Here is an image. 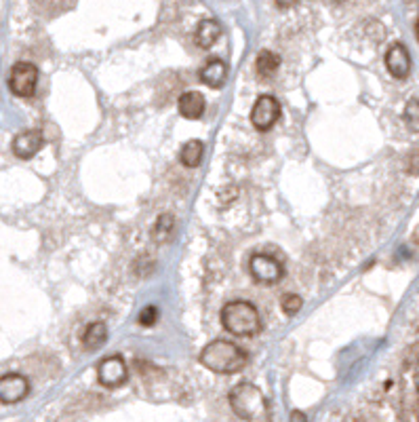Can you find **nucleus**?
Here are the masks:
<instances>
[{
  "label": "nucleus",
  "instance_id": "1",
  "mask_svg": "<svg viewBox=\"0 0 419 422\" xmlns=\"http://www.w3.org/2000/svg\"><path fill=\"white\" fill-rule=\"evenodd\" d=\"M247 361L249 355L230 340L208 342L200 353V364L215 374H236L247 366Z\"/></svg>",
  "mask_w": 419,
  "mask_h": 422
},
{
  "label": "nucleus",
  "instance_id": "2",
  "mask_svg": "<svg viewBox=\"0 0 419 422\" xmlns=\"http://www.w3.org/2000/svg\"><path fill=\"white\" fill-rule=\"evenodd\" d=\"M230 405L247 422H263L268 418V399L251 382H240L230 391Z\"/></svg>",
  "mask_w": 419,
  "mask_h": 422
},
{
  "label": "nucleus",
  "instance_id": "3",
  "mask_svg": "<svg viewBox=\"0 0 419 422\" xmlns=\"http://www.w3.org/2000/svg\"><path fill=\"white\" fill-rule=\"evenodd\" d=\"M222 325L234 336H255L261 329V317L251 302L232 300L222 308Z\"/></svg>",
  "mask_w": 419,
  "mask_h": 422
},
{
  "label": "nucleus",
  "instance_id": "4",
  "mask_svg": "<svg viewBox=\"0 0 419 422\" xmlns=\"http://www.w3.org/2000/svg\"><path fill=\"white\" fill-rule=\"evenodd\" d=\"M38 83V68L30 61H19L9 72V89L17 97H30Z\"/></svg>",
  "mask_w": 419,
  "mask_h": 422
},
{
  "label": "nucleus",
  "instance_id": "5",
  "mask_svg": "<svg viewBox=\"0 0 419 422\" xmlns=\"http://www.w3.org/2000/svg\"><path fill=\"white\" fill-rule=\"evenodd\" d=\"M249 272L251 276L257 281V283H263V286H274L278 281L283 279V266L276 258L268 256V253H255L251 256V262H249Z\"/></svg>",
  "mask_w": 419,
  "mask_h": 422
},
{
  "label": "nucleus",
  "instance_id": "6",
  "mask_svg": "<svg viewBox=\"0 0 419 422\" xmlns=\"http://www.w3.org/2000/svg\"><path fill=\"white\" fill-rule=\"evenodd\" d=\"M281 118V104L272 95H259L253 110H251V123L259 131H268Z\"/></svg>",
  "mask_w": 419,
  "mask_h": 422
},
{
  "label": "nucleus",
  "instance_id": "7",
  "mask_svg": "<svg viewBox=\"0 0 419 422\" xmlns=\"http://www.w3.org/2000/svg\"><path fill=\"white\" fill-rule=\"evenodd\" d=\"M126 364L122 357L118 355H112V357H106L99 366H97V380L99 384H104L106 389H116L120 384L126 382Z\"/></svg>",
  "mask_w": 419,
  "mask_h": 422
},
{
  "label": "nucleus",
  "instance_id": "8",
  "mask_svg": "<svg viewBox=\"0 0 419 422\" xmlns=\"http://www.w3.org/2000/svg\"><path fill=\"white\" fill-rule=\"evenodd\" d=\"M30 393V382L22 374H5L0 378V401L3 403H17Z\"/></svg>",
  "mask_w": 419,
  "mask_h": 422
},
{
  "label": "nucleus",
  "instance_id": "9",
  "mask_svg": "<svg viewBox=\"0 0 419 422\" xmlns=\"http://www.w3.org/2000/svg\"><path fill=\"white\" fill-rule=\"evenodd\" d=\"M386 68L394 79H406L411 72V55L404 45L396 42L386 53Z\"/></svg>",
  "mask_w": 419,
  "mask_h": 422
},
{
  "label": "nucleus",
  "instance_id": "10",
  "mask_svg": "<svg viewBox=\"0 0 419 422\" xmlns=\"http://www.w3.org/2000/svg\"><path fill=\"white\" fill-rule=\"evenodd\" d=\"M42 144H44L42 133L36 131V129H32V131H22L19 135H15L11 148H13L15 157H19V159H32L42 148Z\"/></svg>",
  "mask_w": 419,
  "mask_h": 422
},
{
  "label": "nucleus",
  "instance_id": "11",
  "mask_svg": "<svg viewBox=\"0 0 419 422\" xmlns=\"http://www.w3.org/2000/svg\"><path fill=\"white\" fill-rule=\"evenodd\" d=\"M198 79H200V83H204L206 87L222 89V87L226 85V79H228V65H226L222 59L206 61V65L198 72Z\"/></svg>",
  "mask_w": 419,
  "mask_h": 422
},
{
  "label": "nucleus",
  "instance_id": "12",
  "mask_svg": "<svg viewBox=\"0 0 419 422\" xmlns=\"http://www.w3.org/2000/svg\"><path fill=\"white\" fill-rule=\"evenodd\" d=\"M177 110L183 118L196 120L204 114V97L198 91H186L177 100Z\"/></svg>",
  "mask_w": 419,
  "mask_h": 422
},
{
  "label": "nucleus",
  "instance_id": "13",
  "mask_svg": "<svg viewBox=\"0 0 419 422\" xmlns=\"http://www.w3.org/2000/svg\"><path fill=\"white\" fill-rule=\"evenodd\" d=\"M220 34H222V28H220L217 22L204 19V22L198 24L196 34H194V40H196V45H198L200 49H211V47L217 42Z\"/></svg>",
  "mask_w": 419,
  "mask_h": 422
},
{
  "label": "nucleus",
  "instance_id": "14",
  "mask_svg": "<svg viewBox=\"0 0 419 422\" xmlns=\"http://www.w3.org/2000/svg\"><path fill=\"white\" fill-rule=\"evenodd\" d=\"M106 340H108V327L101 321L91 323L83 334V344H85L87 350H97L99 346L106 344Z\"/></svg>",
  "mask_w": 419,
  "mask_h": 422
},
{
  "label": "nucleus",
  "instance_id": "15",
  "mask_svg": "<svg viewBox=\"0 0 419 422\" xmlns=\"http://www.w3.org/2000/svg\"><path fill=\"white\" fill-rule=\"evenodd\" d=\"M281 68V57H278L274 51H261L257 55V61H255V70L261 79H270L276 75V70Z\"/></svg>",
  "mask_w": 419,
  "mask_h": 422
},
{
  "label": "nucleus",
  "instance_id": "16",
  "mask_svg": "<svg viewBox=\"0 0 419 422\" xmlns=\"http://www.w3.org/2000/svg\"><path fill=\"white\" fill-rule=\"evenodd\" d=\"M202 155H204V144L200 139H190V142L183 144V148L179 153V161L186 167H198L202 161Z\"/></svg>",
  "mask_w": 419,
  "mask_h": 422
},
{
  "label": "nucleus",
  "instance_id": "17",
  "mask_svg": "<svg viewBox=\"0 0 419 422\" xmlns=\"http://www.w3.org/2000/svg\"><path fill=\"white\" fill-rule=\"evenodd\" d=\"M173 230H175V218H173L171 214H163V216L156 220V224H154L152 237H154L156 243H167V241L171 239Z\"/></svg>",
  "mask_w": 419,
  "mask_h": 422
},
{
  "label": "nucleus",
  "instance_id": "18",
  "mask_svg": "<svg viewBox=\"0 0 419 422\" xmlns=\"http://www.w3.org/2000/svg\"><path fill=\"white\" fill-rule=\"evenodd\" d=\"M404 123L411 131H419V100H409L404 106Z\"/></svg>",
  "mask_w": 419,
  "mask_h": 422
},
{
  "label": "nucleus",
  "instance_id": "19",
  "mask_svg": "<svg viewBox=\"0 0 419 422\" xmlns=\"http://www.w3.org/2000/svg\"><path fill=\"white\" fill-rule=\"evenodd\" d=\"M302 298L299 296H295V294H287V296H283V300H281V306H283V311L287 313V315H297L299 313V308H302Z\"/></svg>",
  "mask_w": 419,
  "mask_h": 422
},
{
  "label": "nucleus",
  "instance_id": "20",
  "mask_svg": "<svg viewBox=\"0 0 419 422\" xmlns=\"http://www.w3.org/2000/svg\"><path fill=\"white\" fill-rule=\"evenodd\" d=\"M156 319H158V308H156V306H148V308L142 311V315H139V323L146 325V327L154 325Z\"/></svg>",
  "mask_w": 419,
  "mask_h": 422
},
{
  "label": "nucleus",
  "instance_id": "21",
  "mask_svg": "<svg viewBox=\"0 0 419 422\" xmlns=\"http://www.w3.org/2000/svg\"><path fill=\"white\" fill-rule=\"evenodd\" d=\"M299 3V0H276V5L281 7V9H291V7H295Z\"/></svg>",
  "mask_w": 419,
  "mask_h": 422
},
{
  "label": "nucleus",
  "instance_id": "22",
  "mask_svg": "<svg viewBox=\"0 0 419 422\" xmlns=\"http://www.w3.org/2000/svg\"><path fill=\"white\" fill-rule=\"evenodd\" d=\"M291 422H308V418H306L304 412L295 409V412H291Z\"/></svg>",
  "mask_w": 419,
  "mask_h": 422
},
{
  "label": "nucleus",
  "instance_id": "23",
  "mask_svg": "<svg viewBox=\"0 0 419 422\" xmlns=\"http://www.w3.org/2000/svg\"><path fill=\"white\" fill-rule=\"evenodd\" d=\"M415 34H417V38H419V19H417V26H415Z\"/></svg>",
  "mask_w": 419,
  "mask_h": 422
},
{
  "label": "nucleus",
  "instance_id": "24",
  "mask_svg": "<svg viewBox=\"0 0 419 422\" xmlns=\"http://www.w3.org/2000/svg\"><path fill=\"white\" fill-rule=\"evenodd\" d=\"M333 3H343V0H333Z\"/></svg>",
  "mask_w": 419,
  "mask_h": 422
}]
</instances>
